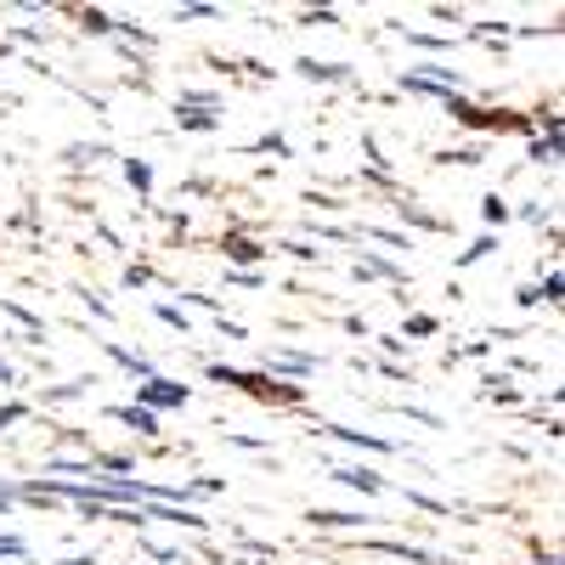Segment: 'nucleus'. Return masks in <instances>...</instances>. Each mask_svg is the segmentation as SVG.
<instances>
[{
    "label": "nucleus",
    "mask_w": 565,
    "mask_h": 565,
    "mask_svg": "<svg viewBox=\"0 0 565 565\" xmlns=\"http://www.w3.org/2000/svg\"><path fill=\"white\" fill-rule=\"evenodd\" d=\"M186 402H193V391H186V385H175V380H159V373H153V380L148 385H136V407H186Z\"/></svg>",
    "instance_id": "1"
},
{
    "label": "nucleus",
    "mask_w": 565,
    "mask_h": 565,
    "mask_svg": "<svg viewBox=\"0 0 565 565\" xmlns=\"http://www.w3.org/2000/svg\"><path fill=\"white\" fill-rule=\"evenodd\" d=\"M114 418L130 424L136 436H159V413H148V407H114Z\"/></svg>",
    "instance_id": "2"
},
{
    "label": "nucleus",
    "mask_w": 565,
    "mask_h": 565,
    "mask_svg": "<svg viewBox=\"0 0 565 565\" xmlns=\"http://www.w3.org/2000/svg\"><path fill=\"white\" fill-rule=\"evenodd\" d=\"M334 476H340L345 487H362V492H380V487H385L380 476H367V469H334Z\"/></svg>",
    "instance_id": "3"
},
{
    "label": "nucleus",
    "mask_w": 565,
    "mask_h": 565,
    "mask_svg": "<svg viewBox=\"0 0 565 565\" xmlns=\"http://www.w3.org/2000/svg\"><path fill=\"white\" fill-rule=\"evenodd\" d=\"M226 255H232V260H244V266H249V260H260L266 249H260V244H249V238H226Z\"/></svg>",
    "instance_id": "4"
},
{
    "label": "nucleus",
    "mask_w": 565,
    "mask_h": 565,
    "mask_svg": "<svg viewBox=\"0 0 565 565\" xmlns=\"http://www.w3.org/2000/svg\"><path fill=\"white\" fill-rule=\"evenodd\" d=\"M125 175H130V186H136V193H148V186H153V170L141 164V159H130V164H125Z\"/></svg>",
    "instance_id": "5"
},
{
    "label": "nucleus",
    "mask_w": 565,
    "mask_h": 565,
    "mask_svg": "<svg viewBox=\"0 0 565 565\" xmlns=\"http://www.w3.org/2000/svg\"><path fill=\"white\" fill-rule=\"evenodd\" d=\"M266 367H277V373H311V356H271Z\"/></svg>",
    "instance_id": "6"
},
{
    "label": "nucleus",
    "mask_w": 565,
    "mask_h": 565,
    "mask_svg": "<svg viewBox=\"0 0 565 565\" xmlns=\"http://www.w3.org/2000/svg\"><path fill=\"white\" fill-rule=\"evenodd\" d=\"M300 68H306L311 79H345V68H340V63H300Z\"/></svg>",
    "instance_id": "7"
},
{
    "label": "nucleus",
    "mask_w": 565,
    "mask_h": 565,
    "mask_svg": "<svg viewBox=\"0 0 565 565\" xmlns=\"http://www.w3.org/2000/svg\"><path fill=\"white\" fill-rule=\"evenodd\" d=\"M487 221H498V226H503V221H509V204H503V199H487Z\"/></svg>",
    "instance_id": "8"
},
{
    "label": "nucleus",
    "mask_w": 565,
    "mask_h": 565,
    "mask_svg": "<svg viewBox=\"0 0 565 565\" xmlns=\"http://www.w3.org/2000/svg\"><path fill=\"white\" fill-rule=\"evenodd\" d=\"M0 554H7V559H18V554H29V548H23V537H0Z\"/></svg>",
    "instance_id": "9"
},
{
    "label": "nucleus",
    "mask_w": 565,
    "mask_h": 565,
    "mask_svg": "<svg viewBox=\"0 0 565 565\" xmlns=\"http://www.w3.org/2000/svg\"><path fill=\"white\" fill-rule=\"evenodd\" d=\"M159 317H164L170 328H186V311H175V306H159Z\"/></svg>",
    "instance_id": "10"
},
{
    "label": "nucleus",
    "mask_w": 565,
    "mask_h": 565,
    "mask_svg": "<svg viewBox=\"0 0 565 565\" xmlns=\"http://www.w3.org/2000/svg\"><path fill=\"white\" fill-rule=\"evenodd\" d=\"M0 385H12V367L7 362H0Z\"/></svg>",
    "instance_id": "11"
}]
</instances>
